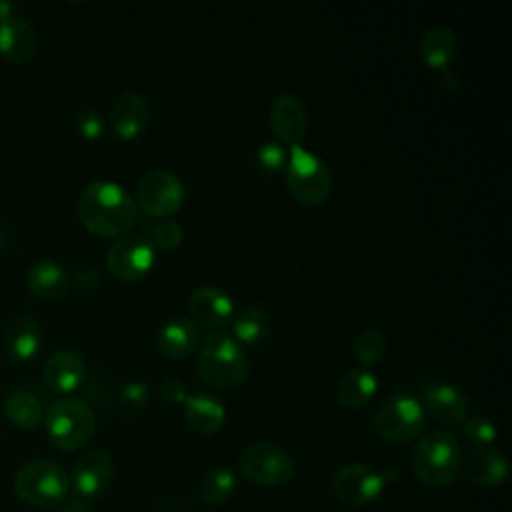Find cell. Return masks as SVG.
Listing matches in <instances>:
<instances>
[{
  "label": "cell",
  "instance_id": "cell-12",
  "mask_svg": "<svg viewBox=\"0 0 512 512\" xmlns=\"http://www.w3.org/2000/svg\"><path fill=\"white\" fill-rule=\"evenodd\" d=\"M114 462L108 452L96 448L84 452L72 466L70 486L84 498H98L112 482Z\"/></svg>",
  "mask_w": 512,
  "mask_h": 512
},
{
  "label": "cell",
  "instance_id": "cell-33",
  "mask_svg": "<svg viewBox=\"0 0 512 512\" xmlns=\"http://www.w3.org/2000/svg\"><path fill=\"white\" fill-rule=\"evenodd\" d=\"M118 406L124 418H136L148 406V386L140 380L128 382L118 398Z\"/></svg>",
  "mask_w": 512,
  "mask_h": 512
},
{
  "label": "cell",
  "instance_id": "cell-28",
  "mask_svg": "<svg viewBox=\"0 0 512 512\" xmlns=\"http://www.w3.org/2000/svg\"><path fill=\"white\" fill-rule=\"evenodd\" d=\"M236 490V474L230 468L218 466L202 474L198 494L202 502L210 506H222L226 504Z\"/></svg>",
  "mask_w": 512,
  "mask_h": 512
},
{
  "label": "cell",
  "instance_id": "cell-8",
  "mask_svg": "<svg viewBox=\"0 0 512 512\" xmlns=\"http://www.w3.org/2000/svg\"><path fill=\"white\" fill-rule=\"evenodd\" d=\"M238 472L258 486H282L292 480L296 466L292 456L276 442L254 440L242 448Z\"/></svg>",
  "mask_w": 512,
  "mask_h": 512
},
{
  "label": "cell",
  "instance_id": "cell-34",
  "mask_svg": "<svg viewBox=\"0 0 512 512\" xmlns=\"http://www.w3.org/2000/svg\"><path fill=\"white\" fill-rule=\"evenodd\" d=\"M74 126L84 140H98L104 132L102 118L94 110H80L74 118Z\"/></svg>",
  "mask_w": 512,
  "mask_h": 512
},
{
  "label": "cell",
  "instance_id": "cell-24",
  "mask_svg": "<svg viewBox=\"0 0 512 512\" xmlns=\"http://www.w3.org/2000/svg\"><path fill=\"white\" fill-rule=\"evenodd\" d=\"M378 392V380L370 370L356 368L346 372L336 384V400L348 410H360L368 406Z\"/></svg>",
  "mask_w": 512,
  "mask_h": 512
},
{
  "label": "cell",
  "instance_id": "cell-14",
  "mask_svg": "<svg viewBox=\"0 0 512 512\" xmlns=\"http://www.w3.org/2000/svg\"><path fill=\"white\" fill-rule=\"evenodd\" d=\"M188 312L196 326L218 330L234 318V304L216 286H200L188 296Z\"/></svg>",
  "mask_w": 512,
  "mask_h": 512
},
{
  "label": "cell",
  "instance_id": "cell-9",
  "mask_svg": "<svg viewBox=\"0 0 512 512\" xmlns=\"http://www.w3.org/2000/svg\"><path fill=\"white\" fill-rule=\"evenodd\" d=\"M182 180L168 170H152L136 184V206L152 220H170L184 206Z\"/></svg>",
  "mask_w": 512,
  "mask_h": 512
},
{
  "label": "cell",
  "instance_id": "cell-37",
  "mask_svg": "<svg viewBox=\"0 0 512 512\" xmlns=\"http://www.w3.org/2000/svg\"><path fill=\"white\" fill-rule=\"evenodd\" d=\"M440 72V86H442V90L444 92H448V94H454L458 88H460V80H458V76H456V72L454 70H450V68H442V70H438Z\"/></svg>",
  "mask_w": 512,
  "mask_h": 512
},
{
  "label": "cell",
  "instance_id": "cell-25",
  "mask_svg": "<svg viewBox=\"0 0 512 512\" xmlns=\"http://www.w3.org/2000/svg\"><path fill=\"white\" fill-rule=\"evenodd\" d=\"M418 54L428 68L442 70L448 68L456 54V34L448 26L428 28L418 42Z\"/></svg>",
  "mask_w": 512,
  "mask_h": 512
},
{
  "label": "cell",
  "instance_id": "cell-3",
  "mask_svg": "<svg viewBox=\"0 0 512 512\" xmlns=\"http://www.w3.org/2000/svg\"><path fill=\"white\" fill-rule=\"evenodd\" d=\"M462 468V450L458 440L444 430L424 432L412 454V470L426 486L450 484Z\"/></svg>",
  "mask_w": 512,
  "mask_h": 512
},
{
  "label": "cell",
  "instance_id": "cell-6",
  "mask_svg": "<svg viewBox=\"0 0 512 512\" xmlns=\"http://www.w3.org/2000/svg\"><path fill=\"white\" fill-rule=\"evenodd\" d=\"M14 490L28 506L50 508L66 498L70 478L60 464L52 460H34L16 472Z\"/></svg>",
  "mask_w": 512,
  "mask_h": 512
},
{
  "label": "cell",
  "instance_id": "cell-22",
  "mask_svg": "<svg viewBox=\"0 0 512 512\" xmlns=\"http://www.w3.org/2000/svg\"><path fill=\"white\" fill-rule=\"evenodd\" d=\"M26 286L36 298L54 302L66 296L70 288V276L54 260H36L26 272Z\"/></svg>",
  "mask_w": 512,
  "mask_h": 512
},
{
  "label": "cell",
  "instance_id": "cell-19",
  "mask_svg": "<svg viewBox=\"0 0 512 512\" xmlns=\"http://www.w3.org/2000/svg\"><path fill=\"white\" fill-rule=\"evenodd\" d=\"M4 350L14 362H30L42 350V328L30 314L10 320L4 332Z\"/></svg>",
  "mask_w": 512,
  "mask_h": 512
},
{
  "label": "cell",
  "instance_id": "cell-35",
  "mask_svg": "<svg viewBox=\"0 0 512 512\" xmlns=\"http://www.w3.org/2000/svg\"><path fill=\"white\" fill-rule=\"evenodd\" d=\"M72 286L76 288L78 294H82V296H92V294H96V292L100 290L102 278H100V274H98L96 270H92V268H82V270H78V272L74 274Z\"/></svg>",
  "mask_w": 512,
  "mask_h": 512
},
{
  "label": "cell",
  "instance_id": "cell-32",
  "mask_svg": "<svg viewBox=\"0 0 512 512\" xmlns=\"http://www.w3.org/2000/svg\"><path fill=\"white\" fill-rule=\"evenodd\" d=\"M286 160H288V148H284L282 144H278L276 140L272 142H264L258 150H256V170L264 176H274L280 170L286 168Z\"/></svg>",
  "mask_w": 512,
  "mask_h": 512
},
{
  "label": "cell",
  "instance_id": "cell-1",
  "mask_svg": "<svg viewBox=\"0 0 512 512\" xmlns=\"http://www.w3.org/2000/svg\"><path fill=\"white\" fill-rule=\"evenodd\" d=\"M134 198L116 182L96 180L78 198L76 214L80 224L96 236L118 238L138 222Z\"/></svg>",
  "mask_w": 512,
  "mask_h": 512
},
{
  "label": "cell",
  "instance_id": "cell-17",
  "mask_svg": "<svg viewBox=\"0 0 512 512\" xmlns=\"http://www.w3.org/2000/svg\"><path fill=\"white\" fill-rule=\"evenodd\" d=\"M464 478L476 486V488H492L498 486L500 482L506 480L508 476V462L506 458L486 446V448H474L468 452L466 458H462V468Z\"/></svg>",
  "mask_w": 512,
  "mask_h": 512
},
{
  "label": "cell",
  "instance_id": "cell-15",
  "mask_svg": "<svg viewBox=\"0 0 512 512\" xmlns=\"http://www.w3.org/2000/svg\"><path fill=\"white\" fill-rule=\"evenodd\" d=\"M150 122V108L142 94L124 92L120 94L110 110V124L120 140H136L146 132Z\"/></svg>",
  "mask_w": 512,
  "mask_h": 512
},
{
  "label": "cell",
  "instance_id": "cell-10",
  "mask_svg": "<svg viewBox=\"0 0 512 512\" xmlns=\"http://www.w3.org/2000/svg\"><path fill=\"white\" fill-rule=\"evenodd\" d=\"M156 264V250L140 232H126L118 236L108 248L106 268L120 282L144 280Z\"/></svg>",
  "mask_w": 512,
  "mask_h": 512
},
{
  "label": "cell",
  "instance_id": "cell-39",
  "mask_svg": "<svg viewBox=\"0 0 512 512\" xmlns=\"http://www.w3.org/2000/svg\"><path fill=\"white\" fill-rule=\"evenodd\" d=\"M60 512H94L88 504H84V502H80V500H72V502H66L62 508H60Z\"/></svg>",
  "mask_w": 512,
  "mask_h": 512
},
{
  "label": "cell",
  "instance_id": "cell-40",
  "mask_svg": "<svg viewBox=\"0 0 512 512\" xmlns=\"http://www.w3.org/2000/svg\"><path fill=\"white\" fill-rule=\"evenodd\" d=\"M6 244V236H4V232H2V228H0V248Z\"/></svg>",
  "mask_w": 512,
  "mask_h": 512
},
{
  "label": "cell",
  "instance_id": "cell-27",
  "mask_svg": "<svg viewBox=\"0 0 512 512\" xmlns=\"http://www.w3.org/2000/svg\"><path fill=\"white\" fill-rule=\"evenodd\" d=\"M232 338L242 346H256L270 334V316L262 308H244L232 318Z\"/></svg>",
  "mask_w": 512,
  "mask_h": 512
},
{
  "label": "cell",
  "instance_id": "cell-30",
  "mask_svg": "<svg viewBox=\"0 0 512 512\" xmlns=\"http://www.w3.org/2000/svg\"><path fill=\"white\" fill-rule=\"evenodd\" d=\"M352 352H354V358L360 364L372 366V364H376V362H380L384 358V354H386V338H384V334L378 328H364L354 338Z\"/></svg>",
  "mask_w": 512,
  "mask_h": 512
},
{
  "label": "cell",
  "instance_id": "cell-23",
  "mask_svg": "<svg viewBox=\"0 0 512 512\" xmlns=\"http://www.w3.org/2000/svg\"><path fill=\"white\" fill-rule=\"evenodd\" d=\"M182 406L186 424L198 434H216L224 426L226 410L212 394H192Z\"/></svg>",
  "mask_w": 512,
  "mask_h": 512
},
{
  "label": "cell",
  "instance_id": "cell-20",
  "mask_svg": "<svg viewBox=\"0 0 512 512\" xmlns=\"http://www.w3.org/2000/svg\"><path fill=\"white\" fill-rule=\"evenodd\" d=\"M86 378V362L74 350H58L44 364V382L50 390L70 394Z\"/></svg>",
  "mask_w": 512,
  "mask_h": 512
},
{
  "label": "cell",
  "instance_id": "cell-16",
  "mask_svg": "<svg viewBox=\"0 0 512 512\" xmlns=\"http://www.w3.org/2000/svg\"><path fill=\"white\" fill-rule=\"evenodd\" d=\"M420 404L426 418L430 416L448 426L460 424L468 412L466 396L452 384H434L426 388Z\"/></svg>",
  "mask_w": 512,
  "mask_h": 512
},
{
  "label": "cell",
  "instance_id": "cell-38",
  "mask_svg": "<svg viewBox=\"0 0 512 512\" xmlns=\"http://www.w3.org/2000/svg\"><path fill=\"white\" fill-rule=\"evenodd\" d=\"M12 18H18L16 16V4L12 2H0V24L12 20Z\"/></svg>",
  "mask_w": 512,
  "mask_h": 512
},
{
  "label": "cell",
  "instance_id": "cell-29",
  "mask_svg": "<svg viewBox=\"0 0 512 512\" xmlns=\"http://www.w3.org/2000/svg\"><path fill=\"white\" fill-rule=\"evenodd\" d=\"M140 234H144L150 240L154 250H162V252L176 250L184 240V230L174 220H152V218H148L146 222H142V232Z\"/></svg>",
  "mask_w": 512,
  "mask_h": 512
},
{
  "label": "cell",
  "instance_id": "cell-2",
  "mask_svg": "<svg viewBox=\"0 0 512 512\" xmlns=\"http://www.w3.org/2000/svg\"><path fill=\"white\" fill-rule=\"evenodd\" d=\"M248 358L242 346L224 332H212L200 340L196 352L198 378L214 390H234L248 378Z\"/></svg>",
  "mask_w": 512,
  "mask_h": 512
},
{
  "label": "cell",
  "instance_id": "cell-4",
  "mask_svg": "<svg viewBox=\"0 0 512 512\" xmlns=\"http://www.w3.org/2000/svg\"><path fill=\"white\" fill-rule=\"evenodd\" d=\"M284 180L290 196L304 206H318L326 202L334 186L328 164L300 144L288 148Z\"/></svg>",
  "mask_w": 512,
  "mask_h": 512
},
{
  "label": "cell",
  "instance_id": "cell-13",
  "mask_svg": "<svg viewBox=\"0 0 512 512\" xmlns=\"http://www.w3.org/2000/svg\"><path fill=\"white\" fill-rule=\"evenodd\" d=\"M270 128L278 144L284 148L298 146L306 136L308 118L302 102L292 94H278L270 104Z\"/></svg>",
  "mask_w": 512,
  "mask_h": 512
},
{
  "label": "cell",
  "instance_id": "cell-21",
  "mask_svg": "<svg viewBox=\"0 0 512 512\" xmlns=\"http://www.w3.org/2000/svg\"><path fill=\"white\" fill-rule=\"evenodd\" d=\"M156 346L166 358L184 360L192 356L200 346V330L190 318H172L160 328L156 336Z\"/></svg>",
  "mask_w": 512,
  "mask_h": 512
},
{
  "label": "cell",
  "instance_id": "cell-5",
  "mask_svg": "<svg viewBox=\"0 0 512 512\" xmlns=\"http://www.w3.org/2000/svg\"><path fill=\"white\" fill-rule=\"evenodd\" d=\"M44 426L50 442L62 452L80 450L94 434V410L80 398L62 396L54 400L46 414Z\"/></svg>",
  "mask_w": 512,
  "mask_h": 512
},
{
  "label": "cell",
  "instance_id": "cell-26",
  "mask_svg": "<svg viewBox=\"0 0 512 512\" xmlns=\"http://www.w3.org/2000/svg\"><path fill=\"white\" fill-rule=\"evenodd\" d=\"M4 416L22 430H32L44 420L40 400L28 390H12L4 400Z\"/></svg>",
  "mask_w": 512,
  "mask_h": 512
},
{
  "label": "cell",
  "instance_id": "cell-36",
  "mask_svg": "<svg viewBox=\"0 0 512 512\" xmlns=\"http://www.w3.org/2000/svg\"><path fill=\"white\" fill-rule=\"evenodd\" d=\"M160 396L166 404H184V400L188 398V390L186 384L178 378H166L160 384Z\"/></svg>",
  "mask_w": 512,
  "mask_h": 512
},
{
  "label": "cell",
  "instance_id": "cell-31",
  "mask_svg": "<svg viewBox=\"0 0 512 512\" xmlns=\"http://www.w3.org/2000/svg\"><path fill=\"white\" fill-rule=\"evenodd\" d=\"M460 434L470 442L474 444L476 448H486L490 446L496 436H498V428L496 424L486 418V416H470V418H464L460 424Z\"/></svg>",
  "mask_w": 512,
  "mask_h": 512
},
{
  "label": "cell",
  "instance_id": "cell-7",
  "mask_svg": "<svg viewBox=\"0 0 512 512\" xmlns=\"http://www.w3.org/2000/svg\"><path fill=\"white\" fill-rule=\"evenodd\" d=\"M426 422L428 418L416 398L408 394H396L376 410L372 428L384 442L406 444L426 432Z\"/></svg>",
  "mask_w": 512,
  "mask_h": 512
},
{
  "label": "cell",
  "instance_id": "cell-11",
  "mask_svg": "<svg viewBox=\"0 0 512 512\" xmlns=\"http://www.w3.org/2000/svg\"><path fill=\"white\" fill-rule=\"evenodd\" d=\"M384 478L364 464H346L332 476L334 494L348 506H368L384 492Z\"/></svg>",
  "mask_w": 512,
  "mask_h": 512
},
{
  "label": "cell",
  "instance_id": "cell-18",
  "mask_svg": "<svg viewBox=\"0 0 512 512\" xmlns=\"http://www.w3.org/2000/svg\"><path fill=\"white\" fill-rule=\"evenodd\" d=\"M40 48V38L36 30L22 18H12L0 24V54L16 64H30Z\"/></svg>",
  "mask_w": 512,
  "mask_h": 512
}]
</instances>
